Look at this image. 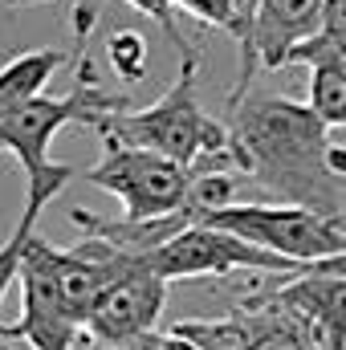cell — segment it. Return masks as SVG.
Instances as JSON below:
<instances>
[{
	"instance_id": "6da1fadb",
	"label": "cell",
	"mask_w": 346,
	"mask_h": 350,
	"mask_svg": "<svg viewBox=\"0 0 346 350\" xmlns=\"http://www.w3.org/2000/svg\"><path fill=\"white\" fill-rule=\"evenodd\" d=\"M224 131L232 172L269 204H293L326 220H346L343 131L322 126L306 102L249 90L232 102Z\"/></svg>"
},
{
	"instance_id": "7a4b0ae2",
	"label": "cell",
	"mask_w": 346,
	"mask_h": 350,
	"mask_svg": "<svg viewBox=\"0 0 346 350\" xmlns=\"http://www.w3.org/2000/svg\"><path fill=\"white\" fill-rule=\"evenodd\" d=\"M114 110H127V98L98 86L86 49H78V86L70 94L62 98L41 94L0 114V151H8L25 172V212L41 216L53 204V196H62V187L78 175L70 163L49 159L53 139L66 126H102Z\"/></svg>"
},
{
	"instance_id": "3957f363",
	"label": "cell",
	"mask_w": 346,
	"mask_h": 350,
	"mask_svg": "<svg viewBox=\"0 0 346 350\" xmlns=\"http://www.w3.org/2000/svg\"><path fill=\"white\" fill-rule=\"evenodd\" d=\"M196 74H200V57L191 53L179 62V78L163 98H155L151 106H139V110H114L98 126V135L110 143H122V147H143L151 155H163L187 172L232 167L228 131L200 106Z\"/></svg>"
},
{
	"instance_id": "277c9868",
	"label": "cell",
	"mask_w": 346,
	"mask_h": 350,
	"mask_svg": "<svg viewBox=\"0 0 346 350\" xmlns=\"http://www.w3.org/2000/svg\"><path fill=\"white\" fill-rule=\"evenodd\" d=\"M200 224L232 232L249 241L253 249H265L289 265H322L338 261L346 253V220H326L293 204H269V200H241L228 208L208 212Z\"/></svg>"
},
{
	"instance_id": "5b68a950",
	"label": "cell",
	"mask_w": 346,
	"mask_h": 350,
	"mask_svg": "<svg viewBox=\"0 0 346 350\" xmlns=\"http://www.w3.org/2000/svg\"><path fill=\"white\" fill-rule=\"evenodd\" d=\"M106 143V155L86 172V183L110 191L122 200V220L139 224V220H159L183 208L191 172L179 167L163 155H151L143 147H122V143Z\"/></svg>"
},
{
	"instance_id": "8992f818",
	"label": "cell",
	"mask_w": 346,
	"mask_h": 350,
	"mask_svg": "<svg viewBox=\"0 0 346 350\" xmlns=\"http://www.w3.org/2000/svg\"><path fill=\"white\" fill-rule=\"evenodd\" d=\"M155 277L172 281H196V277H228V273H302L310 265H289L265 249H253L249 241L208 228V224H187L172 241H163L155 253L143 257Z\"/></svg>"
},
{
	"instance_id": "52a82bcc",
	"label": "cell",
	"mask_w": 346,
	"mask_h": 350,
	"mask_svg": "<svg viewBox=\"0 0 346 350\" xmlns=\"http://www.w3.org/2000/svg\"><path fill=\"white\" fill-rule=\"evenodd\" d=\"M163 301H168V281L155 277L143 257H131L90 306L86 326H82V347L118 350L151 334L163 314Z\"/></svg>"
},
{
	"instance_id": "ba28073f",
	"label": "cell",
	"mask_w": 346,
	"mask_h": 350,
	"mask_svg": "<svg viewBox=\"0 0 346 350\" xmlns=\"http://www.w3.org/2000/svg\"><path fill=\"white\" fill-rule=\"evenodd\" d=\"M16 281H21V318L0 322V342H29L33 350H78L82 347V322L62 306L49 269L41 261V237L29 232L21 261H16Z\"/></svg>"
},
{
	"instance_id": "9c48e42d",
	"label": "cell",
	"mask_w": 346,
	"mask_h": 350,
	"mask_svg": "<svg viewBox=\"0 0 346 350\" xmlns=\"http://www.w3.org/2000/svg\"><path fill=\"white\" fill-rule=\"evenodd\" d=\"M322 0H257L249 21V62L253 70H281L285 57L318 33Z\"/></svg>"
},
{
	"instance_id": "30bf717a",
	"label": "cell",
	"mask_w": 346,
	"mask_h": 350,
	"mask_svg": "<svg viewBox=\"0 0 346 350\" xmlns=\"http://www.w3.org/2000/svg\"><path fill=\"white\" fill-rule=\"evenodd\" d=\"M66 53L62 49H29V53H16L12 62H4L0 70V114L29 102V98H41L45 86L53 82V74L62 70Z\"/></svg>"
},
{
	"instance_id": "8fae6325",
	"label": "cell",
	"mask_w": 346,
	"mask_h": 350,
	"mask_svg": "<svg viewBox=\"0 0 346 350\" xmlns=\"http://www.w3.org/2000/svg\"><path fill=\"white\" fill-rule=\"evenodd\" d=\"M306 110L330 126V131H343L346 122V62H318L310 66V102Z\"/></svg>"
},
{
	"instance_id": "7c38bea8",
	"label": "cell",
	"mask_w": 346,
	"mask_h": 350,
	"mask_svg": "<svg viewBox=\"0 0 346 350\" xmlns=\"http://www.w3.org/2000/svg\"><path fill=\"white\" fill-rule=\"evenodd\" d=\"M172 334H179L196 350H249V330L237 314L232 318H183L172 326Z\"/></svg>"
},
{
	"instance_id": "4fadbf2b",
	"label": "cell",
	"mask_w": 346,
	"mask_h": 350,
	"mask_svg": "<svg viewBox=\"0 0 346 350\" xmlns=\"http://www.w3.org/2000/svg\"><path fill=\"white\" fill-rule=\"evenodd\" d=\"M106 57H110L118 82L139 86V82L147 78V41H143L139 33H131V29L110 33V41H106Z\"/></svg>"
},
{
	"instance_id": "5bb4252c",
	"label": "cell",
	"mask_w": 346,
	"mask_h": 350,
	"mask_svg": "<svg viewBox=\"0 0 346 350\" xmlns=\"http://www.w3.org/2000/svg\"><path fill=\"white\" fill-rule=\"evenodd\" d=\"M175 8H183L187 16L212 25V29H224L241 41V12H237V0H172Z\"/></svg>"
},
{
	"instance_id": "9a60e30c",
	"label": "cell",
	"mask_w": 346,
	"mask_h": 350,
	"mask_svg": "<svg viewBox=\"0 0 346 350\" xmlns=\"http://www.w3.org/2000/svg\"><path fill=\"white\" fill-rule=\"evenodd\" d=\"M37 220H41V216H33V212H21V220H16L12 237L0 245V301H4V293H8V285L16 281V261H21V249H25L29 232H37Z\"/></svg>"
},
{
	"instance_id": "2e32d148",
	"label": "cell",
	"mask_w": 346,
	"mask_h": 350,
	"mask_svg": "<svg viewBox=\"0 0 346 350\" xmlns=\"http://www.w3.org/2000/svg\"><path fill=\"white\" fill-rule=\"evenodd\" d=\"M127 4H131V8H139V12H147L151 21H159V25H163V33L172 37V45L179 49V57H191V53H196V49L183 41V33L175 29V4H172V0H127Z\"/></svg>"
},
{
	"instance_id": "e0dca14e",
	"label": "cell",
	"mask_w": 346,
	"mask_h": 350,
	"mask_svg": "<svg viewBox=\"0 0 346 350\" xmlns=\"http://www.w3.org/2000/svg\"><path fill=\"white\" fill-rule=\"evenodd\" d=\"M118 350H159V334L151 330V334H143V338H135V342H127V347Z\"/></svg>"
},
{
	"instance_id": "ac0fdd59",
	"label": "cell",
	"mask_w": 346,
	"mask_h": 350,
	"mask_svg": "<svg viewBox=\"0 0 346 350\" xmlns=\"http://www.w3.org/2000/svg\"><path fill=\"white\" fill-rule=\"evenodd\" d=\"M159 350H196V347H191V342H183L179 334L168 330V334H159Z\"/></svg>"
},
{
	"instance_id": "d6986e66",
	"label": "cell",
	"mask_w": 346,
	"mask_h": 350,
	"mask_svg": "<svg viewBox=\"0 0 346 350\" xmlns=\"http://www.w3.org/2000/svg\"><path fill=\"white\" fill-rule=\"evenodd\" d=\"M0 350H12V347H8V342H0Z\"/></svg>"
}]
</instances>
